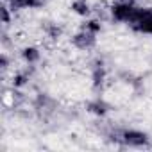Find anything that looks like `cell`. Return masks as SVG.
Here are the masks:
<instances>
[{
	"label": "cell",
	"instance_id": "cell-1",
	"mask_svg": "<svg viewBox=\"0 0 152 152\" xmlns=\"http://www.w3.org/2000/svg\"><path fill=\"white\" fill-rule=\"evenodd\" d=\"M100 32H102V18L90 16L70 36V43L79 52H91L99 43V34Z\"/></svg>",
	"mask_w": 152,
	"mask_h": 152
},
{
	"label": "cell",
	"instance_id": "cell-2",
	"mask_svg": "<svg viewBox=\"0 0 152 152\" xmlns=\"http://www.w3.org/2000/svg\"><path fill=\"white\" fill-rule=\"evenodd\" d=\"M31 107H32V115L41 124L56 122L63 115V109H61V104L57 102V99H54L50 93H43V91L32 99Z\"/></svg>",
	"mask_w": 152,
	"mask_h": 152
},
{
	"label": "cell",
	"instance_id": "cell-3",
	"mask_svg": "<svg viewBox=\"0 0 152 152\" xmlns=\"http://www.w3.org/2000/svg\"><path fill=\"white\" fill-rule=\"evenodd\" d=\"M90 77H91V86L95 91H102L107 84V66L104 63V59L97 57L91 61L90 64Z\"/></svg>",
	"mask_w": 152,
	"mask_h": 152
},
{
	"label": "cell",
	"instance_id": "cell-4",
	"mask_svg": "<svg viewBox=\"0 0 152 152\" xmlns=\"http://www.w3.org/2000/svg\"><path fill=\"white\" fill-rule=\"evenodd\" d=\"M43 59V52L38 45H25L22 50H20V61L25 64V66H38Z\"/></svg>",
	"mask_w": 152,
	"mask_h": 152
},
{
	"label": "cell",
	"instance_id": "cell-5",
	"mask_svg": "<svg viewBox=\"0 0 152 152\" xmlns=\"http://www.w3.org/2000/svg\"><path fill=\"white\" fill-rule=\"evenodd\" d=\"M86 111L91 113V115L97 116V118H106L107 113L111 111V106L107 104V100H106L104 97L97 95L95 99H91V100L86 104Z\"/></svg>",
	"mask_w": 152,
	"mask_h": 152
},
{
	"label": "cell",
	"instance_id": "cell-6",
	"mask_svg": "<svg viewBox=\"0 0 152 152\" xmlns=\"http://www.w3.org/2000/svg\"><path fill=\"white\" fill-rule=\"evenodd\" d=\"M4 2L11 7V11L16 15L25 9H41L48 0H4Z\"/></svg>",
	"mask_w": 152,
	"mask_h": 152
},
{
	"label": "cell",
	"instance_id": "cell-7",
	"mask_svg": "<svg viewBox=\"0 0 152 152\" xmlns=\"http://www.w3.org/2000/svg\"><path fill=\"white\" fill-rule=\"evenodd\" d=\"M70 9H72V13H75L81 18H90L95 15V6L90 0H72Z\"/></svg>",
	"mask_w": 152,
	"mask_h": 152
},
{
	"label": "cell",
	"instance_id": "cell-8",
	"mask_svg": "<svg viewBox=\"0 0 152 152\" xmlns=\"http://www.w3.org/2000/svg\"><path fill=\"white\" fill-rule=\"evenodd\" d=\"M43 34L45 38L52 39V41H59L63 38V27L57 23V22H45L43 23Z\"/></svg>",
	"mask_w": 152,
	"mask_h": 152
},
{
	"label": "cell",
	"instance_id": "cell-9",
	"mask_svg": "<svg viewBox=\"0 0 152 152\" xmlns=\"http://www.w3.org/2000/svg\"><path fill=\"white\" fill-rule=\"evenodd\" d=\"M0 70H2V75L4 77H7V73L11 70V56L7 50L2 52V57H0Z\"/></svg>",
	"mask_w": 152,
	"mask_h": 152
}]
</instances>
